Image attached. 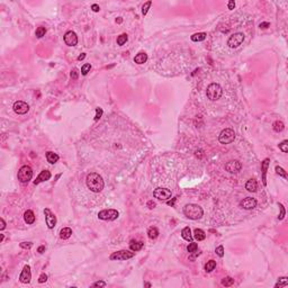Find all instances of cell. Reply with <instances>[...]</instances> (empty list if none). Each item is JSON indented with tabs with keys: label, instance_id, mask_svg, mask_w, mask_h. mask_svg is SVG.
<instances>
[{
	"label": "cell",
	"instance_id": "cell-1",
	"mask_svg": "<svg viewBox=\"0 0 288 288\" xmlns=\"http://www.w3.org/2000/svg\"><path fill=\"white\" fill-rule=\"evenodd\" d=\"M86 183H87V187L94 192H101L104 189V186H105L101 176H99L96 172H91V173H89L87 176Z\"/></svg>",
	"mask_w": 288,
	"mask_h": 288
},
{
	"label": "cell",
	"instance_id": "cell-2",
	"mask_svg": "<svg viewBox=\"0 0 288 288\" xmlns=\"http://www.w3.org/2000/svg\"><path fill=\"white\" fill-rule=\"evenodd\" d=\"M183 214L185 216H187L190 219H199L204 215V211L200 206H198L196 204H187L183 207Z\"/></svg>",
	"mask_w": 288,
	"mask_h": 288
},
{
	"label": "cell",
	"instance_id": "cell-3",
	"mask_svg": "<svg viewBox=\"0 0 288 288\" xmlns=\"http://www.w3.org/2000/svg\"><path fill=\"white\" fill-rule=\"evenodd\" d=\"M223 95V89L222 87L219 86L218 83L213 82L209 86L207 87V90H206V96L209 100H218Z\"/></svg>",
	"mask_w": 288,
	"mask_h": 288
},
{
	"label": "cell",
	"instance_id": "cell-4",
	"mask_svg": "<svg viewBox=\"0 0 288 288\" xmlns=\"http://www.w3.org/2000/svg\"><path fill=\"white\" fill-rule=\"evenodd\" d=\"M234 138H235V132L231 128H225L221 132V134L218 136V141L222 144H230L234 141Z\"/></svg>",
	"mask_w": 288,
	"mask_h": 288
},
{
	"label": "cell",
	"instance_id": "cell-5",
	"mask_svg": "<svg viewBox=\"0 0 288 288\" xmlns=\"http://www.w3.org/2000/svg\"><path fill=\"white\" fill-rule=\"evenodd\" d=\"M33 177V170L28 166H23L18 171V180L20 182H28Z\"/></svg>",
	"mask_w": 288,
	"mask_h": 288
},
{
	"label": "cell",
	"instance_id": "cell-6",
	"mask_svg": "<svg viewBox=\"0 0 288 288\" xmlns=\"http://www.w3.org/2000/svg\"><path fill=\"white\" fill-rule=\"evenodd\" d=\"M243 41H244V35L242 33H235V34H233L228 37V45L231 49H236L242 44Z\"/></svg>",
	"mask_w": 288,
	"mask_h": 288
},
{
	"label": "cell",
	"instance_id": "cell-7",
	"mask_svg": "<svg viewBox=\"0 0 288 288\" xmlns=\"http://www.w3.org/2000/svg\"><path fill=\"white\" fill-rule=\"evenodd\" d=\"M118 216H119V213L116 209H104L98 214V217L104 221H114Z\"/></svg>",
	"mask_w": 288,
	"mask_h": 288
},
{
	"label": "cell",
	"instance_id": "cell-8",
	"mask_svg": "<svg viewBox=\"0 0 288 288\" xmlns=\"http://www.w3.org/2000/svg\"><path fill=\"white\" fill-rule=\"evenodd\" d=\"M153 196L160 200H168L171 197V190L167 188H157L153 192Z\"/></svg>",
	"mask_w": 288,
	"mask_h": 288
},
{
	"label": "cell",
	"instance_id": "cell-9",
	"mask_svg": "<svg viewBox=\"0 0 288 288\" xmlns=\"http://www.w3.org/2000/svg\"><path fill=\"white\" fill-rule=\"evenodd\" d=\"M134 257V253L130 252L127 250H121V251H117L111 254L110 260H127V259H131Z\"/></svg>",
	"mask_w": 288,
	"mask_h": 288
},
{
	"label": "cell",
	"instance_id": "cell-10",
	"mask_svg": "<svg viewBox=\"0 0 288 288\" xmlns=\"http://www.w3.org/2000/svg\"><path fill=\"white\" fill-rule=\"evenodd\" d=\"M44 215H45V221L46 225L49 228H54L56 224V216L51 212L50 208H45L44 209Z\"/></svg>",
	"mask_w": 288,
	"mask_h": 288
},
{
	"label": "cell",
	"instance_id": "cell-11",
	"mask_svg": "<svg viewBox=\"0 0 288 288\" xmlns=\"http://www.w3.org/2000/svg\"><path fill=\"white\" fill-rule=\"evenodd\" d=\"M241 169H242V164H241V162H239L238 160L228 161V163L225 164V170L228 171L230 173H238Z\"/></svg>",
	"mask_w": 288,
	"mask_h": 288
},
{
	"label": "cell",
	"instance_id": "cell-12",
	"mask_svg": "<svg viewBox=\"0 0 288 288\" xmlns=\"http://www.w3.org/2000/svg\"><path fill=\"white\" fill-rule=\"evenodd\" d=\"M14 110L18 115H25L26 113L29 110V106L26 104L25 101L18 100L14 104Z\"/></svg>",
	"mask_w": 288,
	"mask_h": 288
},
{
	"label": "cell",
	"instance_id": "cell-13",
	"mask_svg": "<svg viewBox=\"0 0 288 288\" xmlns=\"http://www.w3.org/2000/svg\"><path fill=\"white\" fill-rule=\"evenodd\" d=\"M64 42L68 46H76L78 44V36L74 32L69 30L64 35Z\"/></svg>",
	"mask_w": 288,
	"mask_h": 288
},
{
	"label": "cell",
	"instance_id": "cell-14",
	"mask_svg": "<svg viewBox=\"0 0 288 288\" xmlns=\"http://www.w3.org/2000/svg\"><path fill=\"white\" fill-rule=\"evenodd\" d=\"M240 206L242 208H244V209H252V208H254L257 206V200H256V198L247 197L240 203Z\"/></svg>",
	"mask_w": 288,
	"mask_h": 288
},
{
	"label": "cell",
	"instance_id": "cell-15",
	"mask_svg": "<svg viewBox=\"0 0 288 288\" xmlns=\"http://www.w3.org/2000/svg\"><path fill=\"white\" fill-rule=\"evenodd\" d=\"M32 279V273H30V267L29 266H25L23 271L19 276V280L23 284H28Z\"/></svg>",
	"mask_w": 288,
	"mask_h": 288
},
{
	"label": "cell",
	"instance_id": "cell-16",
	"mask_svg": "<svg viewBox=\"0 0 288 288\" xmlns=\"http://www.w3.org/2000/svg\"><path fill=\"white\" fill-rule=\"evenodd\" d=\"M50 178H51V172L47 171V170H43V171H42L40 175H38V177L36 178V180L34 181V183H35V185H38L40 182L46 181V180H50Z\"/></svg>",
	"mask_w": 288,
	"mask_h": 288
},
{
	"label": "cell",
	"instance_id": "cell-17",
	"mask_svg": "<svg viewBox=\"0 0 288 288\" xmlns=\"http://www.w3.org/2000/svg\"><path fill=\"white\" fill-rule=\"evenodd\" d=\"M245 189L250 192H256L258 189V182L256 179H249L245 183Z\"/></svg>",
	"mask_w": 288,
	"mask_h": 288
},
{
	"label": "cell",
	"instance_id": "cell-18",
	"mask_svg": "<svg viewBox=\"0 0 288 288\" xmlns=\"http://www.w3.org/2000/svg\"><path fill=\"white\" fill-rule=\"evenodd\" d=\"M269 163H270V160H269V159H264L262 162V164H261V169H262V182L264 186L267 185V178H266V175H267V170H268Z\"/></svg>",
	"mask_w": 288,
	"mask_h": 288
},
{
	"label": "cell",
	"instance_id": "cell-19",
	"mask_svg": "<svg viewBox=\"0 0 288 288\" xmlns=\"http://www.w3.org/2000/svg\"><path fill=\"white\" fill-rule=\"evenodd\" d=\"M24 219H25V222L27 224H33V223L35 222V215H34L33 211H30V209L26 211L24 213Z\"/></svg>",
	"mask_w": 288,
	"mask_h": 288
},
{
	"label": "cell",
	"instance_id": "cell-20",
	"mask_svg": "<svg viewBox=\"0 0 288 288\" xmlns=\"http://www.w3.org/2000/svg\"><path fill=\"white\" fill-rule=\"evenodd\" d=\"M147 60V54L144 53V52H140L135 57H134V62L137 63V64H143L145 63Z\"/></svg>",
	"mask_w": 288,
	"mask_h": 288
},
{
	"label": "cell",
	"instance_id": "cell-21",
	"mask_svg": "<svg viewBox=\"0 0 288 288\" xmlns=\"http://www.w3.org/2000/svg\"><path fill=\"white\" fill-rule=\"evenodd\" d=\"M46 160L50 162V163H52V164H54L55 162L59 161V155L56 153H54V152L50 151L46 153Z\"/></svg>",
	"mask_w": 288,
	"mask_h": 288
},
{
	"label": "cell",
	"instance_id": "cell-22",
	"mask_svg": "<svg viewBox=\"0 0 288 288\" xmlns=\"http://www.w3.org/2000/svg\"><path fill=\"white\" fill-rule=\"evenodd\" d=\"M181 236L186 241H188V242H192V231H190V228H185L183 230L181 231Z\"/></svg>",
	"mask_w": 288,
	"mask_h": 288
},
{
	"label": "cell",
	"instance_id": "cell-23",
	"mask_svg": "<svg viewBox=\"0 0 288 288\" xmlns=\"http://www.w3.org/2000/svg\"><path fill=\"white\" fill-rule=\"evenodd\" d=\"M71 235H72V230L70 228H64L60 231V238L63 239V240L69 239Z\"/></svg>",
	"mask_w": 288,
	"mask_h": 288
},
{
	"label": "cell",
	"instance_id": "cell-24",
	"mask_svg": "<svg viewBox=\"0 0 288 288\" xmlns=\"http://www.w3.org/2000/svg\"><path fill=\"white\" fill-rule=\"evenodd\" d=\"M194 238L196 239V240H198V241H203V240H205V238H206V234L200 228H196L194 231Z\"/></svg>",
	"mask_w": 288,
	"mask_h": 288
},
{
	"label": "cell",
	"instance_id": "cell-25",
	"mask_svg": "<svg viewBox=\"0 0 288 288\" xmlns=\"http://www.w3.org/2000/svg\"><path fill=\"white\" fill-rule=\"evenodd\" d=\"M147 236L151 239V240L157 239L158 236H159V231H158V228L151 226V228L147 230Z\"/></svg>",
	"mask_w": 288,
	"mask_h": 288
},
{
	"label": "cell",
	"instance_id": "cell-26",
	"mask_svg": "<svg viewBox=\"0 0 288 288\" xmlns=\"http://www.w3.org/2000/svg\"><path fill=\"white\" fill-rule=\"evenodd\" d=\"M130 248L132 251H138L143 248V243L142 242H136V241H131L130 243Z\"/></svg>",
	"mask_w": 288,
	"mask_h": 288
},
{
	"label": "cell",
	"instance_id": "cell-27",
	"mask_svg": "<svg viewBox=\"0 0 288 288\" xmlns=\"http://www.w3.org/2000/svg\"><path fill=\"white\" fill-rule=\"evenodd\" d=\"M206 36H207L206 33H197V34H194L192 36V41H194V42H200V41L205 40Z\"/></svg>",
	"mask_w": 288,
	"mask_h": 288
},
{
	"label": "cell",
	"instance_id": "cell-28",
	"mask_svg": "<svg viewBox=\"0 0 288 288\" xmlns=\"http://www.w3.org/2000/svg\"><path fill=\"white\" fill-rule=\"evenodd\" d=\"M273 131H275V132H277V133H279V132L284 131V128H285V125H284V123H283V122H280V121H276V122H275V123H273Z\"/></svg>",
	"mask_w": 288,
	"mask_h": 288
},
{
	"label": "cell",
	"instance_id": "cell-29",
	"mask_svg": "<svg viewBox=\"0 0 288 288\" xmlns=\"http://www.w3.org/2000/svg\"><path fill=\"white\" fill-rule=\"evenodd\" d=\"M215 268H216V261H215V260H209V261H207V263L205 264V270H206L207 273L213 271Z\"/></svg>",
	"mask_w": 288,
	"mask_h": 288
},
{
	"label": "cell",
	"instance_id": "cell-30",
	"mask_svg": "<svg viewBox=\"0 0 288 288\" xmlns=\"http://www.w3.org/2000/svg\"><path fill=\"white\" fill-rule=\"evenodd\" d=\"M127 40H128V37H127L126 34H121V35L117 37V44L121 46L124 45V44L127 42Z\"/></svg>",
	"mask_w": 288,
	"mask_h": 288
},
{
	"label": "cell",
	"instance_id": "cell-31",
	"mask_svg": "<svg viewBox=\"0 0 288 288\" xmlns=\"http://www.w3.org/2000/svg\"><path fill=\"white\" fill-rule=\"evenodd\" d=\"M287 285H288V278H287V277H281V278H279L278 284H276V286H275V287H276V288L286 287Z\"/></svg>",
	"mask_w": 288,
	"mask_h": 288
},
{
	"label": "cell",
	"instance_id": "cell-32",
	"mask_svg": "<svg viewBox=\"0 0 288 288\" xmlns=\"http://www.w3.org/2000/svg\"><path fill=\"white\" fill-rule=\"evenodd\" d=\"M233 284H234V279L231 278V277H225L224 279H222V285L225 287H230Z\"/></svg>",
	"mask_w": 288,
	"mask_h": 288
},
{
	"label": "cell",
	"instance_id": "cell-33",
	"mask_svg": "<svg viewBox=\"0 0 288 288\" xmlns=\"http://www.w3.org/2000/svg\"><path fill=\"white\" fill-rule=\"evenodd\" d=\"M197 249H198L197 243L192 242V241L189 243V244H188V247H187V250H188V252H189V253L196 252V251H197Z\"/></svg>",
	"mask_w": 288,
	"mask_h": 288
},
{
	"label": "cell",
	"instance_id": "cell-34",
	"mask_svg": "<svg viewBox=\"0 0 288 288\" xmlns=\"http://www.w3.org/2000/svg\"><path fill=\"white\" fill-rule=\"evenodd\" d=\"M46 33V28L45 27H38L37 29H36V37H38V38H41V37H43V36L45 35Z\"/></svg>",
	"mask_w": 288,
	"mask_h": 288
},
{
	"label": "cell",
	"instance_id": "cell-35",
	"mask_svg": "<svg viewBox=\"0 0 288 288\" xmlns=\"http://www.w3.org/2000/svg\"><path fill=\"white\" fill-rule=\"evenodd\" d=\"M151 5H152V1H147V2L143 5V7H142V14H143V15H147L149 9H150V7H151Z\"/></svg>",
	"mask_w": 288,
	"mask_h": 288
},
{
	"label": "cell",
	"instance_id": "cell-36",
	"mask_svg": "<svg viewBox=\"0 0 288 288\" xmlns=\"http://www.w3.org/2000/svg\"><path fill=\"white\" fill-rule=\"evenodd\" d=\"M279 149H280L284 153H287L288 152V141L287 140H285V141H283L280 144H279Z\"/></svg>",
	"mask_w": 288,
	"mask_h": 288
},
{
	"label": "cell",
	"instance_id": "cell-37",
	"mask_svg": "<svg viewBox=\"0 0 288 288\" xmlns=\"http://www.w3.org/2000/svg\"><path fill=\"white\" fill-rule=\"evenodd\" d=\"M90 69H91L90 63H86V64H83V66H82V68H81V73H82L83 76H86L87 73L90 71Z\"/></svg>",
	"mask_w": 288,
	"mask_h": 288
},
{
	"label": "cell",
	"instance_id": "cell-38",
	"mask_svg": "<svg viewBox=\"0 0 288 288\" xmlns=\"http://www.w3.org/2000/svg\"><path fill=\"white\" fill-rule=\"evenodd\" d=\"M276 172L278 173L279 176H281L283 178H285V179L287 178V173H286V171H285L281 167H278V166H277V167H276Z\"/></svg>",
	"mask_w": 288,
	"mask_h": 288
},
{
	"label": "cell",
	"instance_id": "cell-39",
	"mask_svg": "<svg viewBox=\"0 0 288 288\" xmlns=\"http://www.w3.org/2000/svg\"><path fill=\"white\" fill-rule=\"evenodd\" d=\"M279 208H280V214H279L278 218L279 219H283L286 215V211H285V207L283 206V204H279Z\"/></svg>",
	"mask_w": 288,
	"mask_h": 288
},
{
	"label": "cell",
	"instance_id": "cell-40",
	"mask_svg": "<svg viewBox=\"0 0 288 288\" xmlns=\"http://www.w3.org/2000/svg\"><path fill=\"white\" fill-rule=\"evenodd\" d=\"M215 252H216V254H217L218 257H224V248H223V245H219V247H217L216 248V250H215Z\"/></svg>",
	"mask_w": 288,
	"mask_h": 288
},
{
	"label": "cell",
	"instance_id": "cell-41",
	"mask_svg": "<svg viewBox=\"0 0 288 288\" xmlns=\"http://www.w3.org/2000/svg\"><path fill=\"white\" fill-rule=\"evenodd\" d=\"M19 245H20V248H23V249H30L32 247H33V243L32 242H21Z\"/></svg>",
	"mask_w": 288,
	"mask_h": 288
},
{
	"label": "cell",
	"instance_id": "cell-42",
	"mask_svg": "<svg viewBox=\"0 0 288 288\" xmlns=\"http://www.w3.org/2000/svg\"><path fill=\"white\" fill-rule=\"evenodd\" d=\"M106 286V283L102 281V280H99V281H96V283L92 285V287H105Z\"/></svg>",
	"mask_w": 288,
	"mask_h": 288
},
{
	"label": "cell",
	"instance_id": "cell-43",
	"mask_svg": "<svg viewBox=\"0 0 288 288\" xmlns=\"http://www.w3.org/2000/svg\"><path fill=\"white\" fill-rule=\"evenodd\" d=\"M101 115H102V109L101 108H97L96 109V117H95V121H98L99 118L101 117Z\"/></svg>",
	"mask_w": 288,
	"mask_h": 288
},
{
	"label": "cell",
	"instance_id": "cell-44",
	"mask_svg": "<svg viewBox=\"0 0 288 288\" xmlns=\"http://www.w3.org/2000/svg\"><path fill=\"white\" fill-rule=\"evenodd\" d=\"M46 280H47V276H46L45 273H42V275L40 276V278H38V283L43 284V283H45Z\"/></svg>",
	"mask_w": 288,
	"mask_h": 288
},
{
	"label": "cell",
	"instance_id": "cell-45",
	"mask_svg": "<svg viewBox=\"0 0 288 288\" xmlns=\"http://www.w3.org/2000/svg\"><path fill=\"white\" fill-rule=\"evenodd\" d=\"M71 78L74 79V80L78 79V70H77V69H73V71L71 72Z\"/></svg>",
	"mask_w": 288,
	"mask_h": 288
},
{
	"label": "cell",
	"instance_id": "cell-46",
	"mask_svg": "<svg viewBox=\"0 0 288 288\" xmlns=\"http://www.w3.org/2000/svg\"><path fill=\"white\" fill-rule=\"evenodd\" d=\"M6 228V223H5V219L4 218H0V230L2 231L4 228Z\"/></svg>",
	"mask_w": 288,
	"mask_h": 288
},
{
	"label": "cell",
	"instance_id": "cell-47",
	"mask_svg": "<svg viewBox=\"0 0 288 288\" xmlns=\"http://www.w3.org/2000/svg\"><path fill=\"white\" fill-rule=\"evenodd\" d=\"M147 207L150 208V209H153V208L155 207V203H153V200L147 202Z\"/></svg>",
	"mask_w": 288,
	"mask_h": 288
},
{
	"label": "cell",
	"instance_id": "cell-48",
	"mask_svg": "<svg viewBox=\"0 0 288 288\" xmlns=\"http://www.w3.org/2000/svg\"><path fill=\"white\" fill-rule=\"evenodd\" d=\"M228 9H234V7H235V2L233 1V0H231V1H228Z\"/></svg>",
	"mask_w": 288,
	"mask_h": 288
},
{
	"label": "cell",
	"instance_id": "cell-49",
	"mask_svg": "<svg viewBox=\"0 0 288 288\" xmlns=\"http://www.w3.org/2000/svg\"><path fill=\"white\" fill-rule=\"evenodd\" d=\"M91 9L94 10V11H96V13H97V11H99V10H100V8H99V6H98V5H96V4H94V5L91 6Z\"/></svg>",
	"mask_w": 288,
	"mask_h": 288
},
{
	"label": "cell",
	"instance_id": "cell-50",
	"mask_svg": "<svg viewBox=\"0 0 288 288\" xmlns=\"http://www.w3.org/2000/svg\"><path fill=\"white\" fill-rule=\"evenodd\" d=\"M45 251V245H41L40 248L37 249V252H40V253H43Z\"/></svg>",
	"mask_w": 288,
	"mask_h": 288
},
{
	"label": "cell",
	"instance_id": "cell-51",
	"mask_svg": "<svg viewBox=\"0 0 288 288\" xmlns=\"http://www.w3.org/2000/svg\"><path fill=\"white\" fill-rule=\"evenodd\" d=\"M269 27V23H261L260 24V28H268Z\"/></svg>",
	"mask_w": 288,
	"mask_h": 288
},
{
	"label": "cell",
	"instance_id": "cell-52",
	"mask_svg": "<svg viewBox=\"0 0 288 288\" xmlns=\"http://www.w3.org/2000/svg\"><path fill=\"white\" fill-rule=\"evenodd\" d=\"M85 57H86V54H85V53H82V54H81V55H79V56H78V60H79V61H81V60H83V59H85Z\"/></svg>",
	"mask_w": 288,
	"mask_h": 288
},
{
	"label": "cell",
	"instance_id": "cell-53",
	"mask_svg": "<svg viewBox=\"0 0 288 288\" xmlns=\"http://www.w3.org/2000/svg\"><path fill=\"white\" fill-rule=\"evenodd\" d=\"M145 286H147V287H151V285H150V284H149V283L145 284Z\"/></svg>",
	"mask_w": 288,
	"mask_h": 288
}]
</instances>
